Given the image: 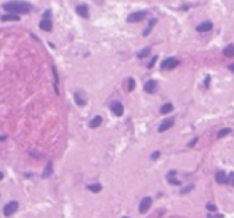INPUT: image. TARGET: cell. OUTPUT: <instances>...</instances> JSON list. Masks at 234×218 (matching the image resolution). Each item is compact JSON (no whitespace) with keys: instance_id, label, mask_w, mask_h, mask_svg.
Instances as JSON below:
<instances>
[{"instance_id":"ba28073f","label":"cell","mask_w":234,"mask_h":218,"mask_svg":"<svg viewBox=\"0 0 234 218\" xmlns=\"http://www.w3.org/2000/svg\"><path fill=\"white\" fill-rule=\"evenodd\" d=\"M145 91L148 92V94H153V92H156V89H158V83H156L155 80H148L145 83Z\"/></svg>"},{"instance_id":"1f68e13d","label":"cell","mask_w":234,"mask_h":218,"mask_svg":"<svg viewBox=\"0 0 234 218\" xmlns=\"http://www.w3.org/2000/svg\"><path fill=\"white\" fill-rule=\"evenodd\" d=\"M123 218H129V217H123Z\"/></svg>"},{"instance_id":"44dd1931","label":"cell","mask_w":234,"mask_h":218,"mask_svg":"<svg viewBox=\"0 0 234 218\" xmlns=\"http://www.w3.org/2000/svg\"><path fill=\"white\" fill-rule=\"evenodd\" d=\"M18 19H19V16H18V15H11V13H10V15L2 16V21H18Z\"/></svg>"},{"instance_id":"277c9868","label":"cell","mask_w":234,"mask_h":218,"mask_svg":"<svg viewBox=\"0 0 234 218\" xmlns=\"http://www.w3.org/2000/svg\"><path fill=\"white\" fill-rule=\"evenodd\" d=\"M174 123H175V119H174V118H166V119H163L161 124L158 126V131H159V132H166L167 129H171V127L174 126Z\"/></svg>"},{"instance_id":"5b68a950","label":"cell","mask_w":234,"mask_h":218,"mask_svg":"<svg viewBox=\"0 0 234 218\" xmlns=\"http://www.w3.org/2000/svg\"><path fill=\"white\" fill-rule=\"evenodd\" d=\"M150 207H151V197L146 196V197L142 199L140 204H139V212H140V213H146Z\"/></svg>"},{"instance_id":"d4e9b609","label":"cell","mask_w":234,"mask_h":218,"mask_svg":"<svg viewBox=\"0 0 234 218\" xmlns=\"http://www.w3.org/2000/svg\"><path fill=\"white\" fill-rule=\"evenodd\" d=\"M228 178H229V185H231V186H234V174H233V172L228 175Z\"/></svg>"},{"instance_id":"3957f363","label":"cell","mask_w":234,"mask_h":218,"mask_svg":"<svg viewBox=\"0 0 234 218\" xmlns=\"http://www.w3.org/2000/svg\"><path fill=\"white\" fill-rule=\"evenodd\" d=\"M178 64H180V61H178L177 57H167L161 62V68H174V67H177Z\"/></svg>"},{"instance_id":"6da1fadb","label":"cell","mask_w":234,"mask_h":218,"mask_svg":"<svg viewBox=\"0 0 234 218\" xmlns=\"http://www.w3.org/2000/svg\"><path fill=\"white\" fill-rule=\"evenodd\" d=\"M30 5L26 2H7L3 3V10L11 13V15H22V13L30 11Z\"/></svg>"},{"instance_id":"2e32d148","label":"cell","mask_w":234,"mask_h":218,"mask_svg":"<svg viewBox=\"0 0 234 218\" xmlns=\"http://www.w3.org/2000/svg\"><path fill=\"white\" fill-rule=\"evenodd\" d=\"M51 174H53V162H48V166H46V169H45V172L42 174V177L48 178V177H51Z\"/></svg>"},{"instance_id":"9c48e42d","label":"cell","mask_w":234,"mask_h":218,"mask_svg":"<svg viewBox=\"0 0 234 218\" xmlns=\"http://www.w3.org/2000/svg\"><path fill=\"white\" fill-rule=\"evenodd\" d=\"M212 21H204V22H201V24H198V27H196V30L198 32H209V30H212Z\"/></svg>"},{"instance_id":"d6986e66","label":"cell","mask_w":234,"mask_h":218,"mask_svg":"<svg viewBox=\"0 0 234 218\" xmlns=\"http://www.w3.org/2000/svg\"><path fill=\"white\" fill-rule=\"evenodd\" d=\"M75 100H77V104H78V105H81V107L86 105V99H85L83 96H81V92H77V94H75Z\"/></svg>"},{"instance_id":"7402d4cb","label":"cell","mask_w":234,"mask_h":218,"mask_svg":"<svg viewBox=\"0 0 234 218\" xmlns=\"http://www.w3.org/2000/svg\"><path fill=\"white\" fill-rule=\"evenodd\" d=\"M229 132H231V129H229V127H224V129H221V131H218L217 137H218V138H223V137H226Z\"/></svg>"},{"instance_id":"8992f818","label":"cell","mask_w":234,"mask_h":218,"mask_svg":"<svg viewBox=\"0 0 234 218\" xmlns=\"http://www.w3.org/2000/svg\"><path fill=\"white\" fill-rule=\"evenodd\" d=\"M145 15H146V11H135L127 16V22H139L145 18Z\"/></svg>"},{"instance_id":"7a4b0ae2","label":"cell","mask_w":234,"mask_h":218,"mask_svg":"<svg viewBox=\"0 0 234 218\" xmlns=\"http://www.w3.org/2000/svg\"><path fill=\"white\" fill-rule=\"evenodd\" d=\"M18 205H19V204H18L16 201H11V202H8L5 207H3V215L5 217H11L13 213H15L16 210H18Z\"/></svg>"},{"instance_id":"30bf717a","label":"cell","mask_w":234,"mask_h":218,"mask_svg":"<svg viewBox=\"0 0 234 218\" xmlns=\"http://www.w3.org/2000/svg\"><path fill=\"white\" fill-rule=\"evenodd\" d=\"M215 180H217V183L223 185V183H228V175L223 172V170H218L217 174H215Z\"/></svg>"},{"instance_id":"ac0fdd59","label":"cell","mask_w":234,"mask_h":218,"mask_svg":"<svg viewBox=\"0 0 234 218\" xmlns=\"http://www.w3.org/2000/svg\"><path fill=\"white\" fill-rule=\"evenodd\" d=\"M88 189H89L91 193H100L102 186H100L99 183H91V185H88Z\"/></svg>"},{"instance_id":"484cf974","label":"cell","mask_w":234,"mask_h":218,"mask_svg":"<svg viewBox=\"0 0 234 218\" xmlns=\"http://www.w3.org/2000/svg\"><path fill=\"white\" fill-rule=\"evenodd\" d=\"M207 210H210V212H215V210H217V207H215L213 204L210 202V204H207Z\"/></svg>"},{"instance_id":"603a6c76","label":"cell","mask_w":234,"mask_h":218,"mask_svg":"<svg viewBox=\"0 0 234 218\" xmlns=\"http://www.w3.org/2000/svg\"><path fill=\"white\" fill-rule=\"evenodd\" d=\"M134 88H135L134 78H129V80H127V91H134Z\"/></svg>"},{"instance_id":"83f0119b","label":"cell","mask_w":234,"mask_h":218,"mask_svg":"<svg viewBox=\"0 0 234 218\" xmlns=\"http://www.w3.org/2000/svg\"><path fill=\"white\" fill-rule=\"evenodd\" d=\"M159 158V151H155L153 155H151V159H158Z\"/></svg>"},{"instance_id":"5bb4252c","label":"cell","mask_w":234,"mask_h":218,"mask_svg":"<svg viewBox=\"0 0 234 218\" xmlns=\"http://www.w3.org/2000/svg\"><path fill=\"white\" fill-rule=\"evenodd\" d=\"M51 27H53V22L49 21V19H43V21H40V29H43V30L49 32V30H51Z\"/></svg>"},{"instance_id":"4316f807","label":"cell","mask_w":234,"mask_h":218,"mask_svg":"<svg viewBox=\"0 0 234 218\" xmlns=\"http://www.w3.org/2000/svg\"><path fill=\"white\" fill-rule=\"evenodd\" d=\"M49 16H51V11H49V10H46L43 13V19H49Z\"/></svg>"},{"instance_id":"7c38bea8","label":"cell","mask_w":234,"mask_h":218,"mask_svg":"<svg viewBox=\"0 0 234 218\" xmlns=\"http://www.w3.org/2000/svg\"><path fill=\"white\" fill-rule=\"evenodd\" d=\"M156 22H158V19H156V18H151V19H150V22H148V26H146V29L143 30V37H146V35H148L151 30H153V27L156 26Z\"/></svg>"},{"instance_id":"f1b7e54d","label":"cell","mask_w":234,"mask_h":218,"mask_svg":"<svg viewBox=\"0 0 234 218\" xmlns=\"http://www.w3.org/2000/svg\"><path fill=\"white\" fill-rule=\"evenodd\" d=\"M228 67H229V70H231V72L234 73V64H231V66H228Z\"/></svg>"},{"instance_id":"8fae6325","label":"cell","mask_w":234,"mask_h":218,"mask_svg":"<svg viewBox=\"0 0 234 218\" xmlns=\"http://www.w3.org/2000/svg\"><path fill=\"white\" fill-rule=\"evenodd\" d=\"M77 13L81 18H89V10H88V7H86V5H78L77 7Z\"/></svg>"},{"instance_id":"9a60e30c","label":"cell","mask_w":234,"mask_h":218,"mask_svg":"<svg viewBox=\"0 0 234 218\" xmlns=\"http://www.w3.org/2000/svg\"><path fill=\"white\" fill-rule=\"evenodd\" d=\"M223 54L226 57H233L234 56V45H228L226 48L223 49Z\"/></svg>"},{"instance_id":"4dcf8cb0","label":"cell","mask_w":234,"mask_h":218,"mask_svg":"<svg viewBox=\"0 0 234 218\" xmlns=\"http://www.w3.org/2000/svg\"><path fill=\"white\" fill-rule=\"evenodd\" d=\"M2 178H3V174H2V172H0V180H2Z\"/></svg>"},{"instance_id":"e0dca14e","label":"cell","mask_w":234,"mask_h":218,"mask_svg":"<svg viewBox=\"0 0 234 218\" xmlns=\"http://www.w3.org/2000/svg\"><path fill=\"white\" fill-rule=\"evenodd\" d=\"M174 110V105L172 104H164L161 107V115H167V113H171Z\"/></svg>"},{"instance_id":"4fadbf2b","label":"cell","mask_w":234,"mask_h":218,"mask_svg":"<svg viewBox=\"0 0 234 218\" xmlns=\"http://www.w3.org/2000/svg\"><path fill=\"white\" fill-rule=\"evenodd\" d=\"M100 124H102V116H94V118L89 121V127H91V129H96V127H99Z\"/></svg>"},{"instance_id":"f546056e","label":"cell","mask_w":234,"mask_h":218,"mask_svg":"<svg viewBox=\"0 0 234 218\" xmlns=\"http://www.w3.org/2000/svg\"><path fill=\"white\" fill-rule=\"evenodd\" d=\"M96 3H99V5H100V3H104V0H96Z\"/></svg>"},{"instance_id":"cb8c5ba5","label":"cell","mask_w":234,"mask_h":218,"mask_svg":"<svg viewBox=\"0 0 234 218\" xmlns=\"http://www.w3.org/2000/svg\"><path fill=\"white\" fill-rule=\"evenodd\" d=\"M156 61H158V56H153V57L150 59V62H148V66H146V67H148V68H151V67H153L155 64H156Z\"/></svg>"},{"instance_id":"52a82bcc","label":"cell","mask_w":234,"mask_h":218,"mask_svg":"<svg viewBox=\"0 0 234 218\" xmlns=\"http://www.w3.org/2000/svg\"><path fill=\"white\" fill-rule=\"evenodd\" d=\"M112 112L116 115V116H123V113H124V108H123V104H121V102H113V104H112Z\"/></svg>"},{"instance_id":"ffe728a7","label":"cell","mask_w":234,"mask_h":218,"mask_svg":"<svg viewBox=\"0 0 234 218\" xmlns=\"http://www.w3.org/2000/svg\"><path fill=\"white\" fill-rule=\"evenodd\" d=\"M150 51H151V48H150V46H146V48H143V49H142L139 54H137V57H139V59H143V57H146V56L150 54Z\"/></svg>"}]
</instances>
